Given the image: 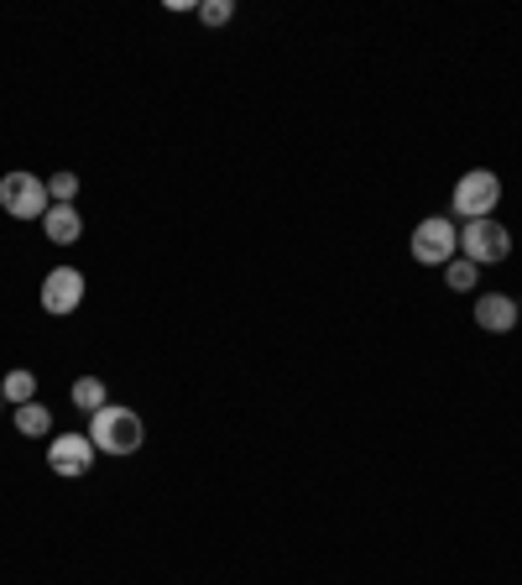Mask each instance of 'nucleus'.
I'll return each instance as SVG.
<instances>
[{"mask_svg": "<svg viewBox=\"0 0 522 585\" xmlns=\"http://www.w3.org/2000/svg\"><path fill=\"white\" fill-rule=\"evenodd\" d=\"M141 439H147V424L136 418V408L105 403L100 413H89V445H94L100 455H136Z\"/></svg>", "mask_w": 522, "mask_h": 585, "instance_id": "1", "label": "nucleus"}, {"mask_svg": "<svg viewBox=\"0 0 522 585\" xmlns=\"http://www.w3.org/2000/svg\"><path fill=\"white\" fill-rule=\"evenodd\" d=\"M507 251H512V230L501 220H465V230H459V257L465 261L497 267V261H507Z\"/></svg>", "mask_w": 522, "mask_h": 585, "instance_id": "2", "label": "nucleus"}, {"mask_svg": "<svg viewBox=\"0 0 522 585\" xmlns=\"http://www.w3.org/2000/svg\"><path fill=\"white\" fill-rule=\"evenodd\" d=\"M0 210L11 220H43L53 210L47 199V178L37 173H5L0 178Z\"/></svg>", "mask_w": 522, "mask_h": 585, "instance_id": "3", "label": "nucleus"}, {"mask_svg": "<svg viewBox=\"0 0 522 585\" xmlns=\"http://www.w3.org/2000/svg\"><path fill=\"white\" fill-rule=\"evenodd\" d=\"M408 251H413L418 267H450V261L459 257V230H455V220H423L413 230V240H408Z\"/></svg>", "mask_w": 522, "mask_h": 585, "instance_id": "4", "label": "nucleus"}, {"mask_svg": "<svg viewBox=\"0 0 522 585\" xmlns=\"http://www.w3.org/2000/svg\"><path fill=\"white\" fill-rule=\"evenodd\" d=\"M501 199V178L486 173V168H470V173L455 183V194H450V210H455L459 220H486L491 210H497Z\"/></svg>", "mask_w": 522, "mask_h": 585, "instance_id": "5", "label": "nucleus"}, {"mask_svg": "<svg viewBox=\"0 0 522 585\" xmlns=\"http://www.w3.org/2000/svg\"><path fill=\"white\" fill-rule=\"evenodd\" d=\"M79 304H84V272H79V267H53L43 278V308L53 319H64V314H73Z\"/></svg>", "mask_w": 522, "mask_h": 585, "instance_id": "6", "label": "nucleus"}, {"mask_svg": "<svg viewBox=\"0 0 522 585\" xmlns=\"http://www.w3.org/2000/svg\"><path fill=\"white\" fill-rule=\"evenodd\" d=\"M94 445H89V434H58L53 439V450H47V465H53V476H89V465H94Z\"/></svg>", "mask_w": 522, "mask_h": 585, "instance_id": "7", "label": "nucleus"}, {"mask_svg": "<svg viewBox=\"0 0 522 585\" xmlns=\"http://www.w3.org/2000/svg\"><path fill=\"white\" fill-rule=\"evenodd\" d=\"M522 319V308L512 293H480L476 299V325L486 329V335H512Z\"/></svg>", "mask_w": 522, "mask_h": 585, "instance_id": "8", "label": "nucleus"}, {"mask_svg": "<svg viewBox=\"0 0 522 585\" xmlns=\"http://www.w3.org/2000/svg\"><path fill=\"white\" fill-rule=\"evenodd\" d=\"M43 236L53 240V246H73V240L84 236V220H79L73 204H53V210L43 215Z\"/></svg>", "mask_w": 522, "mask_h": 585, "instance_id": "9", "label": "nucleus"}, {"mask_svg": "<svg viewBox=\"0 0 522 585\" xmlns=\"http://www.w3.org/2000/svg\"><path fill=\"white\" fill-rule=\"evenodd\" d=\"M0 397H5L11 408H22V403H37V376H32L26 367L5 371V376H0Z\"/></svg>", "mask_w": 522, "mask_h": 585, "instance_id": "10", "label": "nucleus"}, {"mask_svg": "<svg viewBox=\"0 0 522 585\" xmlns=\"http://www.w3.org/2000/svg\"><path fill=\"white\" fill-rule=\"evenodd\" d=\"M68 397H73V408H79V413H100L110 403V397H105V382H100V376H79Z\"/></svg>", "mask_w": 522, "mask_h": 585, "instance_id": "11", "label": "nucleus"}, {"mask_svg": "<svg viewBox=\"0 0 522 585\" xmlns=\"http://www.w3.org/2000/svg\"><path fill=\"white\" fill-rule=\"evenodd\" d=\"M16 429H22L26 439H43V434L53 429V413H47L43 403H22V408H16Z\"/></svg>", "mask_w": 522, "mask_h": 585, "instance_id": "12", "label": "nucleus"}, {"mask_svg": "<svg viewBox=\"0 0 522 585\" xmlns=\"http://www.w3.org/2000/svg\"><path fill=\"white\" fill-rule=\"evenodd\" d=\"M476 278H480V267H476V261H465V257H455L450 267H444L450 293H476Z\"/></svg>", "mask_w": 522, "mask_h": 585, "instance_id": "13", "label": "nucleus"}, {"mask_svg": "<svg viewBox=\"0 0 522 585\" xmlns=\"http://www.w3.org/2000/svg\"><path fill=\"white\" fill-rule=\"evenodd\" d=\"M73 194H79V173H53L47 178V199H53V204H73Z\"/></svg>", "mask_w": 522, "mask_h": 585, "instance_id": "14", "label": "nucleus"}, {"mask_svg": "<svg viewBox=\"0 0 522 585\" xmlns=\"http://www.w3.org/2000/svg\"><path fill=\"white\" fill-rule=\"evenodd\" d=\"M198 16H204V26H225L230 16H236V0H204Z\"/></svg>", "mask_w": 522, "mask_h": 585, "instance_id": "15", "label": "nucleus"}, {"mask_svg": "<svg viewBox=\"0 0 522 585\" xmlns=\"http://www.w3.org/2000/svg\"><path fill=\"white\" fill-rule=\"evenodd\" d=\"M0 408H5V397H0Z\"/></svg>", "mask_w": 522, "mask_h": 585, "instance_id": "16", "label": "nucleus"}]
</instances>
